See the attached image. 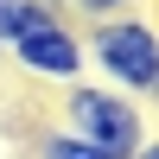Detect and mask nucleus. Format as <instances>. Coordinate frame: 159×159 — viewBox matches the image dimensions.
Listing matches in <instances>:
<instances>
[{"label": "nucleus", "instance_id": "nucleus-7", "mask_svg": "<svg viewBox=\"0 0 159 159\" xmlns=\"http://www.w3.org/2000/svg\"><path fill=\"white\" fill-rule=\"evenodd\" d=\"M0 70H7V45H0Z\"/></svg>", "mask_w": 159, "mask_h": 159}, {"label": "nucleus", "instance_id": "nucleus-5", "mask_svg": "<svg viewBox=\"0 0 159 159\" xmlns=\"http://www.w3.org/2000/svg\"><path fill=\"white\" fill-rule=\"evenodd\" d=\"M64 19H83V25H102V19H121L134 13V0H57Z\"/></svg>", "mask_w": 159, "mask_h": 159}, {"label": "nucleus", "instance_id": "nucleus-3", "mask_svg": "<svg viewBox=\"0 0 159 159\" xmlns=\"http://www.w3.org/2000/svg\"><path fill=\"white\" fill-rule=\"evenodd\" d=\"M7 64L19 76H32V83L70 89V83H83V70H89V45H83V32H76L64 13H51V19H38L32 32H19L7 45Z\"/></svg>", "mask_w": 159, "mask_h": 159}, {"label": "nucleus", "instance_id": "nucleus-6", "mask_svg": "<svg viewBox=\"0 0 159 159\" xmlns=\"http://www.w3.org/2000/svg\"><path fill=\"white\" fill-rule=\"evenodd\" d=\"M134 159H159V134H147V147H140Z\"/></svg>", "mask_w": 159, "mask_h": 159}, {"label": "nucleus", "instance_id": "nucleus-1", "mask_svg": "<svg viewBox=\"0 0 159 159\" xmlns=\"http://www.w3.org/2000/svg\"><path fill=\"white\" fill-rule=\"evenodd\" d=\"M89 64L102 70V83L134 96L140 108H159V19L153 13H121V19H102L83 32Z\"/></svg>", "mask_w": 159, "mask_h": 159}, {"label": "nucleus", "instance_id": "nucleus-2", "mask_svg": "<svg viewBox=\"0 0 159 159\" xmlns=\"http://www.w3.org/2000/svg\"><path fill=\"white\" fill-rule=\"evenodd\" d=\"M57 127H70L76 140L102 147L108 159H134L147 147V108L134 96H121V89H108V83H70Z\"/></svg>", "mask_w": 159, "mask_h": 159}, {"label": "nucleus", "instance_id": "nucleus-4", "mask_svg": "<svg viewBox=\"0 0 159 159\" xmlns=\"http://www.w3.org/2000/svg\"><path fill=\"white\" fill-rule=\"evenodd\" d=\"M32 153H38V159H108L102 147H89V140H76L70 127H45V134L32 140Z\"/></svg>", "mask_w": 159, "mask_h": 159}]
</instances>
